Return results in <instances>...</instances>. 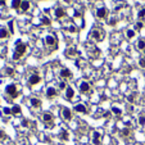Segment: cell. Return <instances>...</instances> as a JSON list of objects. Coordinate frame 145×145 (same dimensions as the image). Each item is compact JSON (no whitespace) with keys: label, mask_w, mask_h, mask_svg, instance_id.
I'll use <instances>...</instances> for the list:
<instances>
[{"label":"cell","mask_w":145,"mask_h":145,"mask_svg":"<svg viewBox=\"0 0 145 145\" xmlns=\"http://www.w3.org/2000/svg\"><path fill=\"white\" fill-rule=\"evenodd\" d=\"M13 73H14V71L12 70V68H6V74H10L12 76Z\"/></svg>","instance_id":"33"},{"label":"cell","mask_w":145,"mask_h":145,"mask_svg":"<svg viewBox=\"0 0 145 145\" xmlns=\"http://www.w3.org/2000/svg\"><path fill=\"white\" fill-rule=\"evenodd\" d=\"M122 135H123V136H128L130 135V130L128 128H123V130H122Z\"/></svg>","instance_id":"30"},{"label":"cell","mask_w":145,"mask_h":145,"mask_svg":"<svg viewBox=\"0 0 145 145\" xmlns=\"http://www.w3.org/2000/svg\"><path fill=\"white\" fill-rule=\"evenodd\" d=\"M139 125L140 126H145V114H140V117H139Z\"/></svg>","instance_id":"23"},{"label":"cell","mask_w":145,"mask_h":145,"mask_svg":"<svg viewBox=\"0 0 145 145\" xmlns=\"http://www.w3.org/2000/svg\"><path fill=\"white\" fill-rule=\"evenodd\" d=\"M5 91H6V94L10 95L12 98H17V96H18L16 85H8V86H6V89H5Z\"/></svg>","instance_id":"2"},{"label":"cell","mask_w":145,"mask_h":145,"mask_svg":"<svg viewBox=\"0 0 145 145\" xmlns=\"http://www.w3.org/2000/svg\"><path fill=\"white\" fill-rule=\"evenodd\" d=\"M21 9L23 10V12H27V10L30 9V3L27 1V0H25V1H22V4H21Z\"/></svg>","instance_id":"14"},{"label":"cell","mask_w":145,"mask_h":145,"mask_svg":"<svg viewBox=\"0 0 145 145\" xmlns=\"http://www.w3.org/2000/svg\"><path fill=\"white\" fill-rule=\"evenodd\" d=\"M8 27H9V30H10V32L13 34V31H14V30H13V21H9V22H8Z\"/></svg>","instance_id":"31"},{"label":"cell","mask_w":145,"mask_h":145,"mask_svg":"<svg viewBox=\"0 0 145 145\" xmlns=\"http://www.w3.org/2000/svg\"><path fill=\"white\" fill-rule=\"evenodd\" d=\"M4 136H5L4 132H3V131H0V139H4Z\"/></svg>","instance_id":"40"},{"label":"cell","mask_w":145,"mask_h":145,"mask_svg":"<svg viewBox=\"0 0 145 145\" xmlns=\"http://www.w3.org/2000/svg\"><path fill=\"white\" fill-rule=\"evenodd\" d=\"M26 49H27V48H26V45H25V44H22L21 41L17 42V45H16V53H17V54H19V55L22 57V55L25 54Z\"/></svg>","instance_id":"3"},{"label":"cell","mask_w":145,"mask_h":145,"mask_svg":"<svg viewBox=\"0 0 145 145\" xmlns=\"http://www.w3.org/2000/svg\"><path fill=\"white\" fill-rule=\"evenodd\" d=\"M22 125H23V126H25V127H26V126H27V125H28V123H27V121H26V119H25V121H23V122H22Z\"/></svg>","instance_id":"41"},{"label":"cell","mask_w":145,"mask_h":145,"mask_svg":"<svg viewBox=\"0 0 145 145\" xmlns=\"http://www.w3.org/2000/svg\"><path fill=\"white\" fill-rule=\"evenodd\" d=\"M57 95V90L54 89V87H49L48 90H46V96L48 98H54Z\"/></svg>","instance_id":"12"},{"label":"cell","mask_w":145,"mask_h":145,"mask_svg":"<svg viewBox=\"0 0 145 145\" xmlns=\"http://www.w3.org/2000/svg\"><path fill=\"white\" fill-rule=\"evenodd\" d=\"M90 35L93 36L95 40H98V41H100V40H103V39H104V31H102V30H99V28H94V30H91Z\"/></svg>","instance_id":"1"},{"label":"cell","mask_w":145,"mask_h":145,"mask_svg":"<svg viewBox=\"0 0 145 145\" xmlns=\"http://www.w3.org/2000/svg\"><path fill=\"white\" fill-rule=\"evenodd\" d=\"M64 16V10L62 9V8H58L57 10H55V17L57 18H60V17H63Z\"/></svg>","instance_id":"16"},{"label":"cell","mask_w":145,"mask_h":145,"mask_svg":"<svg viewBox=\"0 0 145 145\" xmlns=\"http://www.w3.org/2000/svg\"><path fill=\"white\" fill-rule=\"evenodd\" d=\"M74 110L78 112V113H83V114L87 113V109H86V107L83 105V104H77V105L74 107Z\"/></svg>","instance_id":"8"},{"label":"cell","mask_w":145,"mask_h":145,"mask_svg":"<svg viewBox=\"0 0 145 145\" xmlns=\"http://www.w3.org/2000/svg\"><path fill=\"white\" fill-rule=\"evenodd\" d=\"M89 90H90V85H89V82L82 81V82L80 83V91H81V93H87Z\"/></svg>","instance_id":"5"},{"label":"cell","mask_w":145,"mask_h":145,"mask_svg":"<svg viewBox=\"0 0 145 145\" xmlns=\"http://www.w3.org/2000/svg\"><path fill=\"white\" fill-rule=\"evenodd\" d=\"M62 116H63V118H64L66 121H71V119H72V112H71V109H70V108H63Z\"/></svg>","instance_id":"4"},{"label":"cell","mask_w":145,"mask_h":145,"mask_svg":"<svg viewBox=\"0 0 145 145\" xmlns=\"http://www.w3.org/2000/svg\"><path fill=\"white\" fill-rule=\"evenodd\" d=\"M116 22H117L116 19H110V22H109V23H110V25L113 26V25H116Z\"/></svg>","instance_id":"39"},{"label":"cell","mask_w":145,"mask_h":145,"mask_svg":"<svg viewBox=\"0 0 145 145\" xmlns=\"http://www.w3.org/2000/svg\"><path fill=\"white\" fill-rule=\"evenodd\" d=\"M144 53H145V50H144Z\"/></svg>","instance_id":"44"},{"label":"cell","mask_w":145,"mask_h":145,"mask_svg":"<svg viewBox=\"0 0 145 145\" xmlns=\"http://www.w3.org/2000/svg\"><path fill=\"white\" fill-rule=\"evenodd\" d=\"M96 17L98 18H105L107 17V9L105 8H99L98 10H96Z\"/></svg>","instance_id":"7"},{"label":"cell","mask_w":145,"mask_h":145,"mask_svg":"<svg viewBox=\"0 0 145 145\" xmlns=\"http://www.w3.org/2000/svg\"><path fill=\"white\" fill-rule=\"evenodd\" d=\"M126 36H127V39H132V37L135 36V31L134 30H128V31L126 32Z\"/></svg>","instance_id":"24"},{"label":"cell","mask_w":145,"mask_h":145,"mask_svg":"<svg viewBox=\"0 0 145 145\" xmlns=\"http://www.w3.org/2000/svg\"><path fill=\"white\" fill-rule=\"evenodd\" d=\"M139 66H140L141 68H145V58H141V59L139 60Z\"/></svg>","instance_id":"29"},{"label":"cell","mask_w":145,"mask_h":145,"mask_svg":"<svg viewBox=\"0 0 145 145\" xmlns=\"http://www.w3.org/2000/svg\"><path fill=\"white\" fill-rule=\"evenodd\" d=\"M74 54H76V50L74 49H68L67 50V57H74Z\"/></svg>","instance_id":"25"},{"label":"cell","mask_w":145,"mask_h":145,"mask_svg":"<svg viewBox=\"0 0 145 145\" xmlns=\"http://www.w3.org/2000/svg\"><path fill=\"white\" fill-rule=\"evenodd\" d=\"M137 17H139V19H143V18L145 17V9H141V10L139 12V14H137Z\"/></svg>","instance_id":"27"},{"label":"cell","mask_w":145,"mask_h":145,"mask_svg":"<svg viewBox=\"0 0 145 145\" xmlns=\"http://www.w3.org/2000/svg\"><path fill=\"white\" fill-rule=\"evenodd\" d=\"M19 58H21V55L17 54V53H14V54H13V59H14V60H18Z\"/></svg>","instance_id":"34"},{"label":"cell","mask_w":145,"mask_h":145,"mask_svg":"<svg viewBox=\"0 0 145 145\" xmlns=\"http://www.w3.org/2000/svg\"><path fill=\"white\" fill-rule=\"evenodd\" d=\"M60 137H62L64 141L68 140V132L66 131V130H62V132H60Z\"/></svg>","instance_id":"22"},{"label":"cell","mask_w":145,"mask_h":145,"mask_svg":"<svg viewBox=\"0 0 145 145\" xmlns=\"http://www.w3.org/2000/svg\"><path fill=\"white\" fill-rule=\"evenodd\" d=\"M141 145H144V144H141Z\"/></svg>","instance_id":"45"},{"label":"cell","mask_w":145,"mask_h":145,"mask_svg":"<svg viewBox=\"0 0 145 145\" xmlns=\"http://www.w3.org/2000/svg\"><path fill=\"white\" fill-rule=\"evenodd\" d=\"M68 30H70L71 32H76V27H74V26H71V27L68 28Z\"/></svg>","instance_id":"37"},{"label":"cell","mask_w":145,"mask_h":145,"mask_svg":"<svg viewBox=\"0 0 145 145\" xmlns=\"http://www.w3.org/2000/svg\"><path fill=\"white\" fill-rule=\"evenodd\" d=\"M99 137H100V134H99V132H94V144L95 145H100Z\"/></svg>","instance_id":"19"},{"label":"cell","mask_w":145,"mask_h":145,"mask_svg":"<svg viewBox=\"0 0 145 145\" xmlns=\"http://www.w3.org/2000/svg\"><path fill=\"white\" fill-rule=\"evenodd\" d=\"M12 113L13 114H19L21 113V107L19 105H14L12 108Z\"/></svg>","instance_id":"21"},{"label":"cell","mask_w":145,"mask_h":145,"mask_svg":"<svg viewBox=\"0 0 145 145\" xmlns=\"http://www.w3.org/2000/svg\"><path fill=\"white\" fill-rule=\"evenodd\" d=\"M8 37V31L5 28H0V39H5Z\"/></svg>","instance_id":"17"},{"label":"cell","mask_w":145,"mask_h":145,"mask_svg":"<svg viewBox=\"0 0 145 145\" xmlns=\"http://www.w3.org/2000/svg\"><path fill=\"white\" fill-rule=\"evenodd\" d=\"M31 105L35 107V108H39V107H41V100H39V99H36V98H32L31 99Z\"/></svg>","instance_id":"13"},{"label":"cell","mask_w":145,"mask_h":145,"mask_svg":"<svg viewBox=\"0 0 145 145\" xmlns=\"http://www.w3.org/2000/svg\"><path fill=\"white\" fill-rule=\"evenodd\" d=\"M45 42H46L49 46H51V45H55V37L51 36V35H48L46 37H45Z\"/></svg>","instance_id":"10"},{"label":"cell","mask_w":145,"mask_h":145,"mask_svg":"<svg viewBox=\"0 0 145 145\" xmlns=\"http://www.w3.org/2000/svg\"><path fill=\"white\" fill-rule=\"evenodd\" d=\"M0 1H3V0H0Z\"/></svg>","instance_id":"43"},{"label":"cell","mask_w":145,"mask_h":145,"mask_svg":"<svg viewBox=\"0 0 145 145\" xmlns=\"http://www.w3.org/2000/svg\"><path fill=\"white\" fill-rule=\"evenodd\" d=\"M4 113H5V114H10V113H12V109H9V108H4Z\"/></svg>","instance_id":"35"},{"label":"cell","mask_w":145,"mask_h":145,"mask_svg":"<svg viewBox=\"0 0 145 145\" xmlns=\"http://www.w3.org/2000/svg\"><path fill=\"white\" fill-rule=\"evenodd\" d=\"M141 27H143V22H137V23H136V28L140 30Z\"/></svg>","instance_id":"36"},{"label":"cell","mask_w":145,"mask_h":145,"mask_svg":"<svg viewBox=\"0 0 145 145\" xmlns=\"http://www.w3.org/2000/svg\"><path fill=\"white\" fill-rule=\"evenodd\" d=\"M112 110H113V113H114V114H117V116H119V114L122 113V112H121V109L116 108V107H113V109H112Z\"/></svg>","instance_id":"28"},{"label":"cell","mask_w":145,"mask_h":145,"mask_svg":"<svg viewBox=\"0 0 145 145\" xmlns=\"http://www.w3.org/2000/svg\"><path fill=\"white\" fill-rule=\"evenodd\" d=\"M134 100H135V96L134 95H130L128 96V102H134Z\"/></svg>","instance_id":"38"},{"label":"cell","mask_w":145,"mask_h":145,"mask_svg":"<svg viewBox=\"0 0 145 145\" xmlns=\"http://www.w3.org/2000/svg\"><path fill=\"white\" fill-rule=\"evenodd\" d=\"M66 86H67V85H66V82H60V83H59V89H60V90L66 89Z\"/></svg>","instance_id":"32"},{"label":"cell","mask_w":145,"mask_h":145,"mask_svg":"<svg viewBox=\"0 0 145 145\" xmlns=\"http://www.w3.org/2000/svg\"><path fill=\"white\" fill-rule=\"evenodd\" d=\"M73 95H74L73 89L72 87H67V90H66V98L68 99V100H71V99L73 98Z\"/></svg>","instance_id":"11"},{"label":"cell","mask_w":145,"mask_h":145,"mask_svg":"<svg viewBox=\"0 0 145 145\" xmlns=\"http://www.w3.org/2000/svg\"><path fill=\"white\" fill-rule=\"evenodd\" d=\"M21 4H22V1H21V0H13V1H12V6H13L14 9L19 8V6H21Z\"/></svg>","instance_id":"20"},{"label":"cell","mask_w":145,"mask_h":145,"mask_svg":"<svg viewBox=\"0 0 145 145\" xmlns=\"http://www.w3.org/2000/svg\"><path fill=\"white\" fill-rule=\"evenodd\" d=\"M41 23L45 25V26H48V25H50V19H48L46 17H42L41 18Z\"/></svg>","instance_id":"26"},{"label":"cell","mask_w":145,"mask_h":145,"mask_svg":"<svg viewBox=\"0 0 145 145\" xmlns=\"http://www.w3.org/2000/svg\"><path fill=\"white\" fill-rule=\"evenodd\" d=\"M39 82H40V76H37V74H34L28 78L30 85H36V83H39Z\"/></svg>","instance_id":"6"},{"label":"cell","mask_w":145,"mask_h":145,"mask_svg":"<svg viewBox=\"0 0 145 145\" xmlns=\"http://www.w3.org/2000/svg\"><path fill=\"white\" fill-rule=\"evenodd\" d=\"M137 49H139V50H145V41L144 40H139V41H137Z\"/></svg>","instance_id":"18"},{"label":"cell","mask_w":145,"mask_h":145,"mask_svg":"<svg viewBox=\"0 0 145 145\" xmlns=\"http://www.w3.org/2000/svg\"><path fill=\"white\" fill-rule=\"evenodd\" d=\"M42 119L45 121V122H51L53 121V116L50 113H45L44 116H42Z\"/></svg>","instance_id":"15"},{"label":"cell","mask_w":145,"mask_h":145,"mask_svg":"<svg viewBox=\"0 0 145 145\" xmlns=\"http://www.w3.org/2000/svg\"><path fill=\"white\" fill-rule=\"evenodd\" d=\"M0 5H3V6L5 5V1H4V0H3V1H0Z\"/></svg>","instance_id":"42"},{"label":"cell","mask_w":145,"mask_h":145,"mask_svg":"<svg viewBox=\"0 0 145 145\" xmlns=\"http://www.w3.org/2000/svg\"><path fill=\"white\" fill-rule=\"evenodd\" d=\"M72 76V72L70 70H67V68H64V70L60 71V77H63V78H70Z\"/></svg>","instance_id":"9"}]
</instances>
